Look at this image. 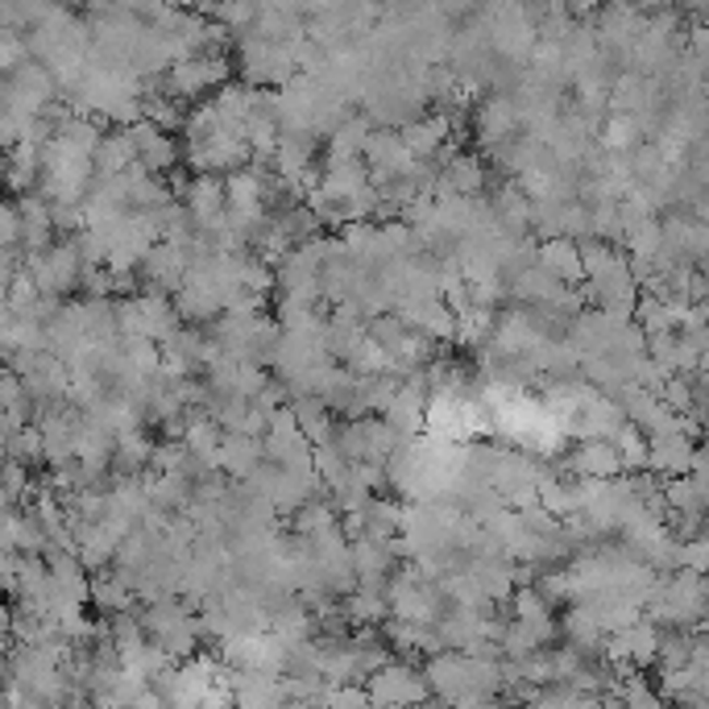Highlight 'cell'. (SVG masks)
I'll return each instance as SVG.
<instances>
[{
    "label": "cell",
    "instance_id": "obj_18",
    "mask_svg": "<svg viewBox=\"0 0 709 709\" xmlns=\"http://www.w3.org/2000/svg\"><path fill=\"white\" fill-rule=\"evenodd\" d=\"M610 146H626V142H635V121H626V117H618L614 125H610V137H605Z\"/></svg>",
    "mask_w": 709,
    "mask_h": 709
},
{
    "label": "cell",
    "instance_id": "obj_1",
    "mask_svg": "<svg viewBox=\"0 0 709 709\" xmlns=\"http://www.w3.org/2000/svg\"><path fill=\"white\" fill-rule=\"evenodd\" d=\"M25 271L34 274V283H38V291L46 299H63L71 295L80 283H84V253H80V241L75 237H59L50 250L43 253H25Z\"/></svg>",
    "mask_w": 709,
    "mask_h": 709
},
{
    "label": "cell",
    "instance_id": "obj_13",
    "mask_svg": "<svg viewBox=\"0 0 709 709\" xmlns=\"http://www.w3.org/2000/svg\"><path fill=\"white\" fill-rule=\"evenodd\" d=\"M444 183L453 195H465V200H478L485 183H490V170L481 163L478 154H457L448 167H444Z\"/></svg>",
    "mask_w": 709,
    "mask_h": 709
},
{
    "label": "cell",
    "instance_id": "obj_16",
    "mask_svg": "<svg viewBox=\"0 0 709 709\" xmlns=\"http://www.w3.org/2000/svg\"><path fill=\"white\" fill-rule=\"evenodd\" d=\"M340 527V510H336V502H324V498H312L299 515H291V536H303V540H312L320 531H333Z\"/></svg>",
    "mask_w": 709,
    "mask_h": 709
},
{
    "label": "cell",
    "instance_id": "obj_3",
    "mask_svg": "<svg viewBox=\"0 0 709 709\" xmlns=\"http://www.w3.org/2000/svg\"><path fill=\"white\" fill-rule=\"evenodd\" d=\"M225 84H229V50H204L188 63L170 67L167 80H163V92L175 96L179 105H188V100H200L212 87L220 92Z\"/></svg>",
    "mask_w": 709,
    "mask_h": 709
},
{
    "label": "cell",
    "instance_id": "obj_14",
    "mask_svg": "<svg viewBox=\"0 0 709 709\" xmlns=\"http://www.w3.org/2000/svg\"><path fill=\"white\" fill-rule=\"evenodd\" d=\"M92 602L100 605L105 614H112V618H121V614H133L137 593L117 573H100V577H92Z\"/></svg>",
    "mask_w": 709,
    "mask_h": 709
},
{
    "label": "cell",
    "instance_id": "obj_5",
    "mask_svg": "<svg viewBox=\"0 0 709 709\" xmlns=\"http://www.w3.org/2000/svg\"><path fill=\"white\" fill-rule=\"evenodd\" d=\"M473 133H478V146L485 149V154H498V149H506L510 142H519L522 117H519L515 96H506V92L485 96L478 105V112H473Z\"/></svg>",
    "mask_w": 709,
    "mask_h": 709
},
{
    "label": "cell",
    "instance_id": "obj_7",
    "mask_svg": "<svg viewBox=\"0 0 709 709\" xmlns=\"http://www.w3.org/2000/svg\"><path fill=\"white\" fill-rule=\"evenodd\" d=\"M129 142L137 146V163L149 170V175H167V170L179 167V146H175V137L163 133L158 125H149V121H137V125H129Z\"/></svg>",
    "mask_w": 709,
    "mask_h": 709
},
{
    "label": "cell",
    "instance_id": "obj_8",
    "mask_svg": "<svg viewBox=\"0 0 709 709\" xmlns=\"http://www.w3.org/2000/svg\"><path fill=\"white\" fill-rule=\"evenodd\" d=\"M266 440L257 436H237V432H225V448H220V473H229L237 485L250 481L262 465H266Z\"/></svg>",
    "mask_w": 709,
    "mask_h": 709
},
{
    "label": "cell",
    "instance_id": "obj_11",
    "mask_svg": "<svg viewBox=\"0 0 709 709\" xmlns=\"http://www.w3.org/2000/svg\"><path fill=\"white\" fill-rule=\"evenodd\" d=\"M92 167H96V179H121L129 170L137 167V146L129 142V133H105V142L96 149V158H92Z\"/></svg>",
    "mask_w": 709,
    "mask_h": 709
},
{
    "label": "cell",
    "instance_id": "obj_12",
    "mask_svg": "<svg viewBox=\"0 0 709 709\" xmlns=\"http://www.w3.org/2000/svg\"><path fill=\"white\" fill-rule=\"evenodd\" d=\"M568 465H573L577 473H585L589 481H610L614 473H618L623 457H618V448L605 444V440H585L581 448L568 457Z\"/></svg>",
    "mask_w": 709,
    "mask_h": 709
},
{
    "label": "cell",
    "instance_id": "obj_15",
    "mask_svg": "<svg viewBox=\"0 0 709 709\" xmlns=\"http://www.w3.org/2000/svg\"><path fill=\"white\" fill-rule=\"evenodd\" d=\"M340 610H345V623L370 630V626L382 623V618L390 614V602H386V593H377V589H357V593H349V598L340 602Z\"/></svg>",
    "mask_w": 709,
    "mask_h": 709
},
{
    "label": "cell",
    "instance_id": "obj_10",
    "mask_svg": "<svg viewBox=\"0 0 709 709\" xmlns=\"http://www.w3.org/2000/svg\"><path fill=\"white\" fill-rule=\"evenodd\" d=\"M377 133L374 117L370 112H349L345 117V125L333 133V142H328V158H365V149H370V137Z\"/></svg>",
    "mask_w": 709,
    "mask_h": 709
},
{
    "label": "cell",
    "instance_id": "obj_2",
    "mask_svg": "<svg viewBox=\"0 0 709 709\" xmlns=\"http://www.w3.org/2000/svg\"><path fill=\"white\" fill-rule=\"evenodd\" d=\"M386 602H390V614L398 623H411V626H436L444 618V589L432 581L416 577L407 564L395 573V581L386 585Z\"/></svg>",
    "mask_w": 709,
    "mask_h": 709
},
{
    "label": "cell",
    "instance_id": "obj_17",
    "mask_svg": "<svg viewBox=\"0 0 709 709\" xmlns=\"http://www.w3.org/2000/svg\"><path fill=\"white\" fill-rule=\"evenodd\" d=\"M320 706L324 709H374L370 706L365 685H328L324 688V697H320Z\"/></svg>",
    "mask_w": 709,
    "mask_h": 709
},
{
    "label": "cell",
    "instance_id": "obj_9",
    "mask_svg": "<svg viewBox=\"0 0 709 709\" xmlns=\"http://www.w3.org/2000/svg\"><path fill=\"white\" fill-rule=\"evenodd\" d=\"M536 266L552 274L556 283H577V278H585L581 245H577L573 237H552V241H540Z\"/></svg>",
    "mask_w": 709,
    "mask_h": 709
},
{
    "label": "cell",
    "instance_id": "obj_4",
    "mask_svg": "<svg viewBox=\"0 0 709 709\" xmlns=\"http://www.w3.org/2000/svg\"><path fill=\"white\" fill-rule=\"evenodd\" d=\"M365 693L374 709H419L432 697V685L411 664H386L377 676H370Z\"/></svg>",
    "mask_w": 709,
    "mask_h": 709
},
{
    "label": "cell",
    "instance_id": "obj_6",
    "mask_svg": "<svg viewBox=\"0 0 709 709\" xmlns=\"http://www.w3.org/2000/svg\"><path fill=\"white\" fill-rule=\"evenodd\" d=\"M183 200H188V212L195 216L200 232H212L229 216V191H225V179H216V175H195Z\"/></svg>",
    "mask_w": 709,
    "mask_h": 709
}]
</instances>
